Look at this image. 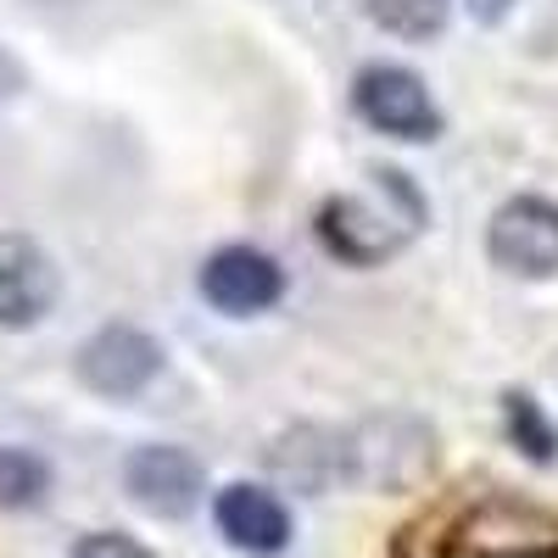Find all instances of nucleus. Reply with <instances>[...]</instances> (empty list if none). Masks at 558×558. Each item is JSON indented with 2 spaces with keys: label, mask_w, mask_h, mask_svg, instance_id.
<instances>
[{
  "label": "nucleus",
  "mask_w": 558,
  "mask_h": 558,
  "mask_svg": "<svg viewBox=\"0 0 558 558\" xmlns=\"http://www.w3.org/2000/svg\"><path fill=\"white\" fill-rule=\"evenodd\" d=\"M162 368V347L146 330H129V324H112V330L89 336L78 352V380L101 397H134L157 380Z\"/></svg>",
  "instance_id": "nucleus-6"
},
{
  "label": "nucleus",
  "mask_w": 558,
  "mask_h": 558,
  "mask_svg": "<svg viewBox=\"0 0 558 558\" xmlns=\"http://www.w3.org/2000/svg\"><path fill=\"white\" fill-rule=\"evenodd\" d=\"M62 296L57 263L28 235H0V330H34Z\"/></svg>",
  "instance_id": "nucleus-5"
},
{
  "label": "nucleus",
  "mask_w": 558,
  "mask_h": 558,
  "mask_svg": "<svg viewBox=\"0 0 558 558\" xmlns=\"http://www.w3.org/2000/svg\"><path fill=\"white\" fill-rule=\"evenodd\" d=\"M347 447V486L368 492H408L436 470V430L413 413H375L341 430Z\"/></svg>",
  "instance_id": "nucleus-2"
},
{
  "label": "nucleus",
  "mask_w": 558,
  "mask_h": 558,
  "mask_svg": "<svg viewBox=\"0 0 558 558\" xmlns=\"http://www.w3.org/2000/svg\"><path fill=\"white\" fill-rule=\"evenodd\" d=\"M458 553L470 558H558V525L525 508H481L458 525Z\"/></svg>",
  "instance_id": "nucleus-10"
},
{
  "label": "nucleus",
  "mask_w": 558,
  "mask_h": 558,
  "mask_svg": "<svg viewBox=\"0 0 558 558\" xmlns=\"http://www.w3.org/2000/svg\"><path fill=\"white\" fill-rule=\"evenodd\" d=\"M502 413H508V430H514V447H520L525 458H536V463H553V452H558L553 418H547L531 397H520V391L502 397Z\"/></svg>",
  "instance_id": "nucleus-14"
},
{
  "label": "nucleus",
  "mask_w": 558,
  "mask_h": 558,
  "mask_svg": "<svg viewBox=\"0 0 558 558\" xmlns=\"http://www.w3.org/2000/svg\"><path fill=\"white\" fill-rule=\"evenodd\" d=\"M486 257L514 279H553L558 274V202L514 196L486 223Z\"/></svg>",
  "instance_id": "nucleus-3"
},
{
  "label": "nucleus",
  "mask_w": 558,
  "mask_h": 558,
  "mask_svg": "<svg viewBox=\"0 0 558 558\" xmlns=\"http://www.w3.org/2000/svg\"><path fill=\"white\" fill-rule=\"evenodd\" d=\"M213 520L223 531L229 547H241L252 558H274L291 547V514L268 486H252V481H235L213 497Z\"/></svg>",
  "instance_id": "nucleus-8"
},
{
  "label": "nucleus",
  "mask_w": 558,
  "mask_h": 558,
  "mask_svg": "<svg viewBox=\"0 0 558 558\" xmlns=\"http://www.w3.org/2000/svg\"><path fill=\"white\" fill-rule=\"evenodd\" d=\"M202 296L218 313L252 318V313H263V307H274L279 296H286V274H279V263L257 246H223L202 268Z\"/></svg>",
  "instance_id": "nucleus-7"
},
{
  "label": "nucleus",
  "mask_w": 558,
  "mask_h": 558,
  "mask_svg": "<svg viewBox=\"0 0 558 558\" xmlns=\"http://www.w3.org/2000/svg\"><path fill=\"white\" fill-rule=\"evenodd\" d=\"M352 107L363 123H375L380 134H397V140H436V129H441V112L430 101L425 78L408 68H391V62H375L357 73Z\"/></svg>",
  "instance_id": "nucleus-4"
},
{
  "label": "nucleus",
  "mask_w": 558,
  "mask_h": 558,
  "mask_svg": "<svg viewBox=\"0 0 558 558\" xmlns=\"http://www.w3.org/2000/svg\"><path fill=\"white\" fill-rule=\"evenodd\" d=\"M68 558H157V553H146L140 542H129L118 531H96V536H84Z\"/></svg>",
  "instance_id": "nucleus-15"
},
{
  "label": "nucleus",
  "mask_w": 558,
  "mask_h": 558,
  "mask_svg": "<svg viewBox=\"0 0 558 558\" xmlns=\"http://www.w3.org/2000/svg\"><path fill=\"white\" fill-rule=\"evenodd\" d=\"M268 470L286 481L291 492H336L347 486V447L341 430L330 425H296L268 447Z\"/></svg>",
  "instance_id": "nucleus-11"
},
{
  "label": "nucleus",
  "mask_w": 558,
  "mask_h": 558,
  "mask_svg": "<svg viewBox=\"0 0 558 558\" xmlns=\"http://www.w3.org/2000/svg\"><path fill=\"white\" fill-rule=\"evenodd\" d=\"M463 7H470V17H475V23H502L514 0H463Z\"/></svg>",
  "instance_id": "nucleus-16"
},
{
  "label": "nucleus",
  "mask_w": 558,
  "mask_h": 558,
  "mask_svg": "<svg viewBox=\"0 0 558 558\" xmlns=\"http://www.w3.org/2000/svg\"><path fill=\"white\" fill-rule=\"evenodd\" d=\"M357 7L402 39H430L447 28V0H357Z\"/></svg>",
  "instance_id": "nucleus-13"
},
{
  "label": "nucleus",
  "mask_w": 558,
  "mask_h": 558,
  "mask_svg": "<svg viewBox=\"0 0 558 558\" xmlns=\"http://www.w3.org/2000/svg\"><path fill=\"white\" fill-rule=\"evenodd\" d=\"M45 497H51V463L28 447H0V508L23 514V508H39Z\"/></svg>",
  "instance_id": "nucleus-12"
},
{
  "label": "nucleus",
  "mask_w": 558,
  "mask_h": 558,
  "mask_svg": "<svg viewBox=\"0 0 558 558\" xmlns=\"http://www.w3.org/2000/svg\"><path fill=\"white\" fill-rule=\"evenodd\" d=\"M425 196L418 184L397 168H375L357 191H341L324 202L318 213V235L341 263H357V268H375V263H391L418 229H425Z\"/></svg>",
  "instance_id": "nucleus-1"
},
{
  "label": "nucleus",
  "mask_w": 558,
  "mask_h": 558,
  "mask_svg": "<svg viewBox=\"0 0 558 558\" xmlns=\"http://www.w3.org/2000/svg\"><path fill=\"white\" fill-rule=\"evenodd\" d=\"M123 486L140 508L173 520V514H191L196 497H202V463L184 452V447H140L129 463H123Z\"/></svg>",
  "instance_id": "nucleus-9"
}]
</instances>
